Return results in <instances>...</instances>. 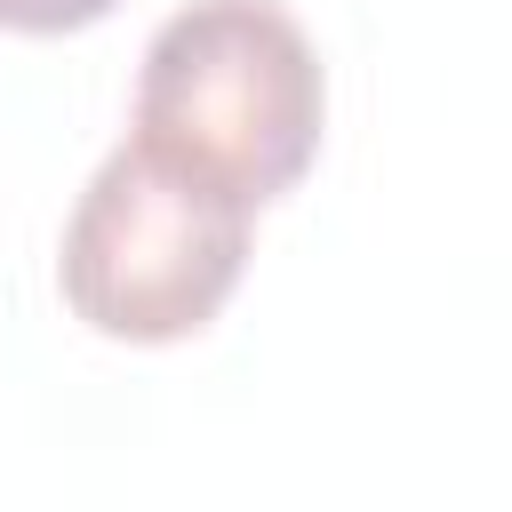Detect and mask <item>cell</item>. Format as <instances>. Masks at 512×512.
<instances>
[{
  "label": "cell",
  "mask_w": 512,
  "mask_h": 512,
  "mask_svg": "<svg viewBox=\"0 0 512 512\" xmlns=\"http://www.w3.org/2000/svg\"><path fill=\"white\" fill-rule=\"evenodd\" d=\"M256 200H240L224 176L160 152L128 128V144L104 152L88 176L72 224H64V304L120 344H176L224 312L248 264Z\"/></svg>",
  "instance_id": "cell-1"
},
{
  "label": "cell",
  "mask_w": 512,
  "mask_h": 512,
  "mask_svg": "<svg viewBox=\"0 0 512 512\" xmlns=\"http://www.w3.org/2000/svg\"><path fill=\"white\" fill-rule=\"evenodd\" d=\"M320 120L328 80L280 0H192L144 48L136 136L224 176L256 208L312 168Z\"/></svg>",
  "instance_id": "cell-2"
},
{
  "label": "cell",
  "mask_w": 512,
  "mask_h": 512,
  "mask_svg": "<svg viewBox=\"0 0 512 512\" xmlns=\"http://www.w3.org/2000/svg\"><path fill=\"white\" fill-rule=\"evenodd\" d=\"M120 0H0V24L8 32H80L96 16H112Z\"/></svg>",
  "instance_id": "cell-3"
}]
</instances>
